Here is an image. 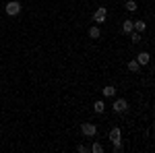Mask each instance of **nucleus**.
<instances>
[{
	"mask_svg": "<svg viewBox=\"0 0 155 153\" xmlns=\"http://www.w3.org/2000/svg\"><path fill=\"white\" fill-rule=\"evenodd\" d=\"M89 37H91V39H99V37H101L99 27H89Z\"/></svg>",
	"mask_w": 155,
	"mask_h": 153,
	"instance_id": "9",
	"label": "nucleus"
},
{
	"mask_svg": "<svg viewBox=\"0 0 155 153\" xmlns=\"http://www.w3.org/2000/svg\"><path fill=\"white\" fill-rule=\"evenodd\" d=\"M122 149H124V147H122V141H116V143H114V151H116V153H120Z\"/></svg>",
	"mask_w": 155,
	"mask_h": 153,
	"instance_id": "16",
	"label": "nucleus"
},
{
	"mask_svg": "<svg viewBox=\"0 0 155 153\" xmlns=\"http://www.w3.org/2000/svg\"><path fill=\"white\" fill-rule=\"evenodd\" d=\"M79 151H81V153H87V151H89V147H85V145H79Z\"/></svg>",
	"mask_w": 155,
	"mask_h": 153,
	"instance_id": "17",
	"label": "nucleus"
},
{
	"mask_svg": "<svg viewBox=\"0 0 155 153\" xmlns=\"http://www.w3.org/2000/svg\"><path fill=\"white\" fill-rule=\"evenodd\" d=\"M126 8H128V11H130V12H134V11H137V8H139V4H137L134 0H128V2H126Z\"/></svg>",
	"mask_w": 155,
	"mask_h": 153,
	"instance_id": "13",
	"label": "nucleus"
},
{
	"mask_svg": "<svg viewBox=\"0 0 155 153\" xmlns=\"http://www.w3.org/2000/svg\"><path fill=\"white\" fill-rule=\"evenodd\" d=\"M104 110H106V104H104L101 99H97L95 104H93V112H97V114H101Z\"/></svg>",
	"mask_w": 155,
	"mask_h": 153,
	"instance_id": "11",
	"label": "nucleus"
},
{
	"mask_svg": "<svg viewBox=\"0 0 155 153\" xmlns=\"http://www.w3.org/2000/svg\"><path fill=\"white\" fill-rule=\"evenodd\" d=\"M106 17H107V8L106 6H99V8L93 12V21H95V23H104Z\"/></svg>",
	"mask_w": 155,
	"mask_h": 153,
	"instance_id": "3",
	"label": "nucleus"
},
{
	"mask_svg": "<svg viewBox=\"0 0 155 153\" xmlns=\"http://www.w3.org/2000/svg\"><path fill=\"white\" fill-rule=\"evenodd\" d=\"M122 31H124V33H132V31H134V27H132V21H128V19H126V21L122 23Z\"/></svg>",
	"mask_w": 155,
	"mask_h": 153,
	"instance_id": "10",
	"label": "nucleus"
},
{
	"mask_svg": "<svg viewBox=\"0 0 155 153\" xmlns=\"http://www.w3.org/2000/svg\"><path fill=\"white\" fill-rule=\"evenodd\" d=\"M4 11H6L8 17H15V15H19V11H21V4H19L17 0H12V2L6 4V8H4Z\"/></svg>",
	"mask_w": 155,
	"mask_h": 153,
	"instance_id": "2",
	"label": "nucleus"
},
{
	"mask_svg": "<svg viewBox=\"0 0 155 153\" xmlns=\"http://www.w3.org/2000/svg\"><path fill=\"white\" fill-rule=\"evenodd\" d=\"M112 108H114V112L122 114V112H126V110H128V104H126V99H116Z\"/></svg>",
	"mask_w": 155,
	"mask_h": 153,
	"instance_id": "4",
	"label": "nucleus"
},
{
	"mask_svg": "<svg viewBox=\"0 0 155 153\" xmlns=\"http://www.w3.org/2000/svg\"><path fill=\"white\" fill-rule=\"evenodd\" d=\"M101 93H104V97H114L116 95V87L114 85H107V87L101 89Z\"/></svg>",
	"mask_w": 155,
	"mask_h": 153,
	"instance_id": "6",
	"label": "nucleus"
},
{
	"mask_svg": "<svg viewBox=\"0 0 155 153\" xmlns=\"http://www.w3.org/2000/svg\"><path fill=\"white\" fill-rule=\"evenodd\" d=\"M132 27H134V31H139V33H141V31L147 29V23H145V21H137V23L132 21Z\"/></svg>",
	"mask_w": 155,
	"mask_h": 153,
	"instance_id": "12",
	"label": "nucleus"
},
{
	"mask_svg": "<svg viewBox=\"0 0 155 153\" xmlns=\"http://www.w3.org/2000/svg\"><path fill=\"white\" fill-rule=\"evenodd\" d=\"M126 68H128L130 72H139V71H141V64H139L137 60H130V62L126 64Z\"/></svg>",
	"mask_w": 155,
	"mask_h": 153,
	"instance_id": "8",
	"label": "nucleus"
},
{
	"mask_svg": "<svg viewBox=\"0 0 155 153\" xmlns=\"http://www.w3.org/2000/svg\"><path fill=\"white\" fill-rule=\"evenodd\" d=\"M130 42H132V44H139V42H141V33H139V31H134V33L130 35Z\"/></svg>",
	"mask_w": 155,
	"mask_h": 153,
	"instance_id": "15",
	"label": "nucleus"
},
{
	"mask_svg": "<svg viewBox=\"0 0 155 153\" xmlns=\"http://www.w3.org/2000/svg\"><path fill=\"white\" fill-rule=\"evenodd\" d=\"M149 60H151L149 52H141V54L137 56V62H139V64H149Z\"/></svg>",
	"mask_w": 155,
	"mask_h": 153,
	"instance_id": "7",
	"label": "nucleus"
},
{
	"mask_svg": "<svg viewBox=\"0 0 155 153\" xmlns=\"http://www.w3.org/2000/svg\"><path fill=\"white\" fill-rule=\"evenodd\" d=\"M81 132H83L85 137H95L97 126L93 124V122H83V124H81Z\"/></svg>",
	"mask_w": 155,
	"mask_h": 153,
	"instance_id": "1",
	"label": "nucleus"
},
{
	"mask_svg": "<svg viewBox=\"0 0 155 153\" xmlns=\"http://www.w3.org/2000/svg\"><path fill=\"white\" fill-rule=\"evenodd\" d=\"M120 139H122V130H120V128H112V130H110V141H112V143L120 141Z\"/></svg>",
	"mask_w": 155,
	"mask_h": 153,
	"instance_id": "5",
	"label": "nucleus"
},
{
	"mask_svg": "<svg viewBox=\"0 0 155 153\" xmlns=\"http://www.w3.org/2000/svg\"><path fill=\"white\" fill-rule=\"evenodd\" d=\"M89 151H93V153H101V151H104V147H101L99 143H93V147H89Z\"/></svg>",
	"mask_w": 155,
	"mask_h": 153,
	"instance_id": "14",
	"label": "nucleus"
}]
</instances>
